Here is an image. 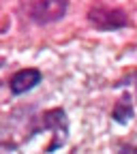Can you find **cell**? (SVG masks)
Instances as JSON below:
<instances>
[{"mask_svg":"<svg viewBox=\"0 0 137 154\" xmlns=\"http://www.w3.org/2000/svg\"><path fill=\"white\" fill-rule=\"evenodd\" d=\"M135 116V105H133V96L129 92H124L118 101H116L114 109H111V118L118 124H126L131 118Z\"/></svg>","mask_w":137,"mask_h":154,"instance_id":"5","label":"cell"},{"mask_svg":"<svg viewBox=\"0 0 137 154\" xmlns=\"http://www.w3.org/2000/svg\"><path fill=\"white\" fill-rule=\"evenodd\" d=\"M69 11V0H34L28 9L30 22L39 26H49L56 24L67 15Z\"/></svg>","mask_w":137,"mask_h":154,"instance_id":"3","label":"cell"},{"mask_svg":"<svg viewBox=\"0 0 137 154\" xmlns=\"http://www.w3.org/2000/svg\"><path fill=\"white\" fill-rule=\"evenodd\" d=\"M43 131H51V141L45 146V152H54L58 148H62L67 141V135H69V118H67V111L62 107H54L43 111L39 118L34 120L30 135L36 133H43Z\"/></svg>","mask_w":137,"mask_h":154,"instance_id":"1","label":"cell"},{"mask_svg":"<svg viewBox=\"0 0 137 154\" xmlns=\"http://www.w3.org/2000/svg\"><path fill=\"white\" fill-rule=\"evenodd\" d=\"M126 84H133V86H135V96H137V73L124 77V79H120L118 84H114V86H116V88H120V86H126Z\"/></svg>","mask_w":137,"mask_h":154,"instance_id":"6","label":"cell"},{"mask_svg":"<svg viewBox=\"0 0 137 154\" xmlns=\"http://www.w3.org/2000/svg\"><path fill=\"white\" fill-rule=\"evenodd\" d=\"M86 19L88 24L101 32H111V30H120V28H126L131 24L129 19V13L124 9H118V7H107L105 2H96L88 9L86 13Z\"/></svg>","mask_w":137,"mask_h":154,"instance_id":"2","label":"cell"},{"mask_svg":"<svg viewBox=\"0 0 137 154\" xmlns=\"http://www.w3.org/2000/svg\"><path fill=\"white\" fill-rule=\"evenodd\" d=\"M43 79V73L39 69H22L9 77V90L11 94H26Z\"/></svg>","mask_w":137,"mask_h":154,"instance_id":"4","label":"cell"}]
</instances>
